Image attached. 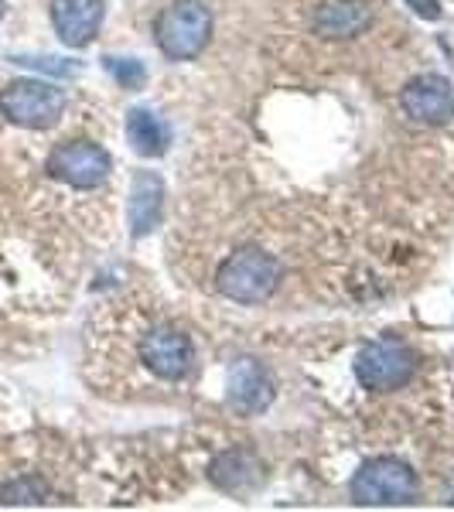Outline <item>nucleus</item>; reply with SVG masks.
I'll use <instances>...</instances> for the list:
<instances>
[{"label":"nucleus","mask_w":454,"mask_h":512,"mask_svg":"<svg viewBox=\"0 0 454 512\" xmlns=\"http://www.w3.org/2000/svg\"><path fill=\"white\" fill-rule=\"evenodd\" d=\"M0 502H41V485L38 482H14V485H7L4 492H0Z\"/></svg>","instance_id":"obj_16"},{"label":"nucleus","mask_w":454,"mask_h":512,"mask_svg":"<svg viewBox=\"0 0 454 512\" xmlns=\"http://www.w3.org/2000/svg\"><path fill=\"white\" fill-rule=\"evenodd\" d=\"M48 175L72 188H96L110 175V154L93 140H65L48 154Z\"/></svg>","instance_id":"obj_7"},{"label":"nucleus","mask_w":454,"mask_h":512,"mask_svg":"<svg viewBox=\"0 0 454 512\" xmlns=\"http://www.w3.org/2000/svg\"><path fill=\"white\" fill-rule=\"evenodd\" d=\"M164 185L154 171H137L134 188H130V229L134 236H147L161 219Z\"/></svg>","instance_id":"obj_12"},{"label":"nucleus","mask_w":454,"mask_h":512,"mask_svg":"<svg viewBox=\"0 0 454 512\" xmlns=\"http://www.w3.org/2000/svg\"><path fill=\"white\" fill-rule=\"evenodd\" d=\"M212 482L219 485V489L226 492H246L253 489V485L260 482L263 475V465L257 458H253L250 451H226L216 458V465H212Z\"/></svg>","instance_id":"obj_14"},{"label":"nucleus","mask_w":454,"mask_h":512,"mask_svg":"<svg viewBox=\"0 0 454 512\" xmlns=\"http://www.w3.org/2000/svg\"><path fill=\"white\" fill-rule=\"evenodd\" d=\"M280 263L263 250H239L226 256L216 274V287L229 301L239 304H263L280 284Z\"/></svg>","instance_id":"obj_2"},{"label":"nucleus","mask_w":454,"mask_h":512,"mask_svg":"<svg viewBox=\"0 0 454 512\" xmlns=\"http://www.w3.org/2000/svg\"><path fill=\"white\" fill-rule=\"evenodd\" d=\"M52 24L69 48H86L103 24V0H52Z\"/></svg>","instance_id":"obj_9"},{"label":"nucleus","mask_w":454,"mask_h":512,"mask_svg":"<svg viewBox=\"0 0 454 512\" xmlns=\"http://www.w3.org/2000/svg\"><path fill=\"white\" fill-rule=\"evenodd\" d=\"M407 4L414 7L420 18H427V21H437V18H441V4H437V0H407Z\"/></svg>","instance_id":"obj_18"},{"label":"nucleus","mask_w":454,"mask_h":512,"mask_svg":"<svg viewBox=\"0 0 454 512\" xmlns=\"http://www.w3.org/2000/svg\"><path fill=\"white\" fill-rule=\"evenodd\" d=\"M274 400V383H270L267 369L253 359H243L233 366V376H229V403H233L236 414H260V410L270 407Z\"/></svg>","instance_id":"obj_10"},{"label":"nucleus","mask_w":454,"mask_h":512,"mask_svg":"<svg viewBox=\"0 0 454 512\" xmlns=\"http://www.w3.org/2000/svg\"><path fill=\"white\" fill-rule=\"evenodd\" d=\"M106 69H110V76L120 82L123 89H140L147 82V69H144V62H137V59H106Z\"/></svg>","instance_id":"obj_15"},{"label":"nucleus","mask_w":454,"mask_h":512,"mask_svg":"<svg viewBox=\"0 0 454 512\" xmlns=\"http://www.w3.org/2000/svg\"><path fill=\"white\" fill-rule=\"evenodd\" d=\"M18 65H31V69H45V72H59V76H69V72H76L72 65H59L62 59H14Z\"/></svg>","instance_id":"obj_17"},{"label":"nucleus","mask_w":454,"mask_h":512,"mask_svg":"<svg viewBox=\"0 0 454 512\" xmlns=\"http://www.w3.org/2000/svg\"><path fill=\"white\" fill-rule=\"evenodd\" d=\"M417 373V355L396 338H379L369 342L356 359V376L366 390L390 393L407 386Z\"/></svg>","instance_id":"obj_5"},{"label":"nucleus","mask_w":454,"mask_h":512,"mask_svg":"<svg viewBox=\"0 0 454 512\" xmlns=\"http://www.w3.org/2000/svg\"><path fill=\"white\" fill-rule=\"evenodd\" d=\"M400 106L410 120L441 127V123L454 120V86L444 76L427 72V76L410 79L400 89Z\"/></svg>","instance_id":"obj_8"},{"label":"nucleus","mask_w":454,"mask_h":512,"mask_svg":"<svg viewBox=\"0 0 454 512\" xmlns=\"http://www.w3.org/2000/svg\"><path fill=\"white\" fill-rule=\"evenodd\" d=\"M127 140L144 158H161L171 144V130L154 110H130L127 113Z\"/></svg>","instance_id":"obj_13"},{"label":"nucleus","mask_w":454,"mask_h":512,"mask_svg":"<svg viewBox=\"0 0 454 512\" xmlns=\"http://www.w3.org/2000/svg\"><path fill=\"white\" fill-rule=\"evenodd\" d=\"M140 362L158 379L175 383V379H185L192 373L195 345L175 325H154L151 332L140 338Z\"/></svg>","instance_id":"obj_6"},{"label":"nucleus","mask_w":454,"mask_h":512,"mask_svg":"<svg viewBox=\"0 0 454 512\" xmlns=\"http://www.w3.org/2000/svg\"><path fill=\"white\" fill-rule=\"evenodd\" d=\"M420 492L417 472L400 458H373L352 478V499L359 506H403Z\"/></svg>","instance_id":"obj_3"},{"label":"nucleus","mask_w":454,"mask_h":512,"mask_svg":"<svg viewBox=\"0 0 454 512\" xmlns=\"http://www.w3.org/2000/svg\"><path fill=\"white\" fill-rule=\"evenodd\" d=\"M4 11H7V0H0V18H4Z\"/></svg>","instance_id":"obj_19"},{"label":"nucleus","mask_w":454,"mask_h":512,"mask_svg":"<svg viewBox=\"0 0 454 512\" xmlns=\"http://www.w3.org/2000/svg\"><path fill=\"white\" fill-rule=\"evenodd\" d=\"M65 103L69 99H65L62 89L41 79H18L11 86H4V93H0V113L28 130L55 127L65 113Z\"/></svg>","instance_id":"obj_4"},{"label":"nucleus","mask_w":454,"mask_h":512,"mask_svg":"<svg viewBox=\"0 0 454 512\" xmlns=\"http://www.w3.org/2000/svg\"><path fill=\"white\" fill-rule=\"evenodd\" d=\"M373 24V7L362 0H335L315 14V31L321 38H356Z\"/></svg>","instance_id":"obj_11"},{"label":"nucleus","mask_w":454,"mask_h":512,"mask_svg":"<svg viewBox=\"0 0 454 512\" xmlns=\"http://www.w3.org/2000/svg\"><path fill=\"white\" fill-rule=\"evenodd\" d=\"M212 35V14L198 0H175L154 21V41L171 62H192L205 52Z\"/></svg>","instance_id":"obj_1"}]
</instances>
